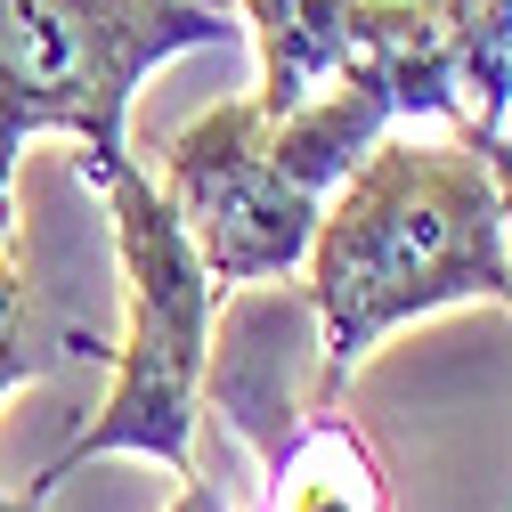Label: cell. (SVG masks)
<instances>
[{"instance_id": "cell-1", "label": "cell", "mask_w": 512, "mask_h": 512, "mask_svg": "<svg viewBox=\"0 0 512 512\" xmlns=\"http://www.w3.org/2000/svg\"><path fill=\"white\" fill-rule=\"evenodd\" d=\"M317 326L309 399H342L350 374L415 317L496 301L512 309V220L496 163L464 139H391L326 196L301 261Z\"/></svg>"}, {"instance_id": "cell-2", "label": "cell", "mask_w": 512, "mask_h": 512, "mask_svg": "<svg viewBox=\"0 0 512 512\" xmlns=\"http://www.w3.org/2000/svg\"><path fill=\"white\" fill-rule=\"evenodd\" d=\"M98 196L114 212V261H122V350H114V382H106L98 415L41 464V480H33L41 504L98 456H147L171 480H187L196 472V431H204L220 285L139 163H114L98 179Z\"/></svg>"}, {"instance_id": "cell-3", "label": "cell", "mask_w": 512, "mask_h": 512, "mask_svg": "<svg viewBox=\"0 0 512 512\" xmlns=\"http://www.w3.org/2000/svg\"><path fill=\"white\" fill-rule=\"evenodd\" d=\"M244 41L220 0H0V244L17 228V155L66 131L98 187L131 163V98L187 49Z\"/></svg>"}, {"instance_id": "cell-4", "label": "cell", "mask_w": 512, "mask_h": 512, "mask_svg": "<svg viewBox=\"0 0 512 512\" xmlns=\"http://www.w3.org/2000/svg\"><path fill=\"white\" fill-rule=\"evenodd\" d=\"M301 317H309L301 293L244 285V301L212 317L204 399H220V415L261 447L269 512H391V480H382L374 439L342 415V399H309V382H293L285 366Z\"/></svg>"}, {"instance_id": "cell-5", "label": "cell", "mask_w": 512, "mask_h": 512, "mask_svg": "<svg viewBox=\"0 0 512 512\" xmlns=\"http://www.w3.org/2000/svg\"><path fill=\"white\" fill-rule=\"evenodd\" d=\"M163 204L179 212L196 261L220 293L285 285L309 261L326 187H309L277 139V114L261 98H220L196 122H179L163 147Z\"/></svg>"}, {"instance_id": "cell-6", "label": "cell", "mask_w": 512, "mask_h": 512, "mask_svg": "<svg viewBox=\"0 0 512 512\" xmlns=\"http://www.w3.org/2000/svg\"><path fill=\"white\" fill-rule=\"evenodd\" d=\"M342 66L496 163L512 114V0H350Z\"/></svg>"}, {"instance_id": "cell-7", "label": "cell", "mask_w": 512, "mask_h": 512, "mask_svg": "<svg viewBox=\"0 0 512 512\" xmlns=\"http://www.w3.org/2000/svg\"><path fill=\"white\" fill-rule=\"evenodd\" d=\"M236 17L261 49V98L269 114H285L293 98H309L342 66V17L350 0H236Z\"/></svg>"}, {"instance_id": "cell-8", "label": "cell", "mask_w": 512, "mask_h": 512, "mask_svg": "<svg viewBox=\"0 0 512 512\" xmlns=\"http://www.w3.org/2000/svg\"><path fill=\"white\" fill-rule=\"evenodd\" d=\"M49 366H57V334L41 326V293H33L25 261L0 244V399L41 382Z\"/></svg>"}, {"instance_id": "cell-9", "label": "cell", "mask_w": 512, "mask_h": 512, "mask_svg": "<svg viewBox=\"0 0 512 512\" xmlns=\"http://www.w3.org/2000/svg\"><path fill=\"white\" fill-rule=\"evenodd\" d=\"M171 512H228V496H220V488H212V472L196 464V472L179 480V496H171Z\"/></svg>"}, {"instance_id": "cell-10", "label": "cell", "mask_w": 512, "mask_h": 512, "mask_svg": "<svg viewBox=\"0 0 512 512\" xmlns=\"http://www.w3.org/2000/svg\"><path fill=\"white\" fill-rule=\"evenodd\" d=\"M496 187H504V220H512V114H504V147H496Z\"/></svg>"}, {"instance_id": "cell-11", "label": "cell", "mask_w": 512, "mask_h": 512, "mask_svg": "<svg viewBox=\"0 0 512 512\" xmlns=\"http://www.w3.org/2000/svg\"><path fill=\"white\" fill-rule=\"evenodd\" d=\"M0 512H41V496L25 488V496H0Z\"/></svg>"}]
</instances>
